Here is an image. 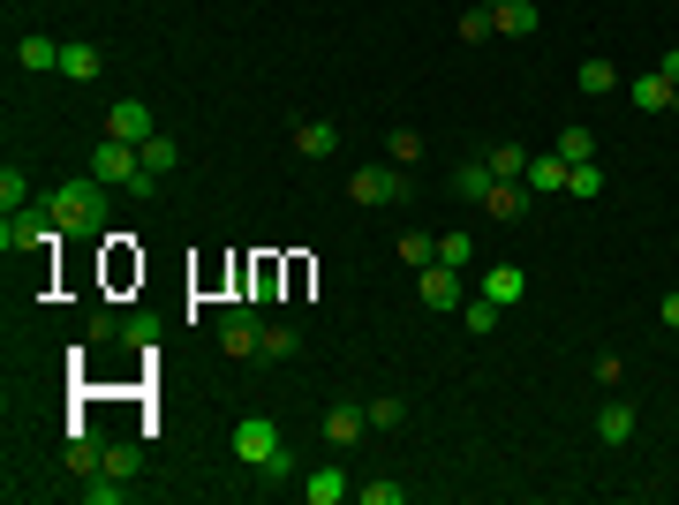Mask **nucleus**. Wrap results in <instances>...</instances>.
Instances as JSON below:
<instances>
[{"mask_svg": "<svg viewBox=\"0 0 679 505\" xmlns=\"http://www.w3.org/2000/svg\"><path fill=\"white\" fill-rule=\"evenodd\" d=\"M400 257L423 272V264H438V234H400Z\"/></svg>", "mask_w": 679, "mask_h": 505, "instance_id": "obj_27", "label": "nucleus"}, {"mask_svg": "<svg viewBox=\"0 0 679 505\" xmlns=\"http://www.w3.org/2000/svg\"><path fill=\"white\" fill-rule=\"evenodd\" d=\"M627 99H635L642 114H672V76H665V68H650V76H635V83H627Z\"/></svg>", "mask_w": 679, "mask_h": 505, "instance_id": "obj_10", "label": "nucleus"}, {"mask_svg": "<svg viewBox=\"0 0 679 505\" xmlns=\"http://www.w3.org/2000/svg\"><path fill=\"white\" fill-rule=\"evenodd\" d=\"M347 196L370 204V211H377V204H400V196H408V173L400 167H362V173H347Z\"/></svg>", "mask_w": 679, "mask_h": 505, "instance_id": "obj_5", "label": "nucleus"}, {"mask_svg": "<svg viewBox=\"0 0 679 505\" xmlns=\"http://www.w3.org/2000/svg\"><path fill=\"white\" fill-rule=\"evenodd\" d=\"M657 318H665V325H672V333H679V287H672V295H665V302H657Z\"/></svg>", "mask_w": 679, "mask_h": 505, "instance_id": "obj_38", "label": "nucleus"}, {"mask_svg": "<svg viewBox=\"0 0 679 505\" xmlns=\"http://www.w3.org/2000/svg\"><path fill=\"white\" fill-rule=\"evenodd\" d=\"M46 242H61L53 219H38V211H8V219H0V249H8V257H15V249H46Z\"/></svg>", "mask_w": 679, "mask_h": 505, "instance_id": "obj_8", "label": "nucleus"}, {"mask_svg": "<svg viewBox=\"0 0 679 505\" xmlns=\"http://www.w3.org/2000/svg\"><path fill=\"white\" fill-rule=\"evenodd\" d=\"M295 152H303V159H333L340 129H333V121H295Z\"/></svg>", "mask_w": 679, "mask_h": 505, "instance_id": "obj_15", "label": "nucleus"}, {"mask_svg": "<svg viewBox=\"0 0 679 505\" xmlns=\"http://www.w3.org/2000/svg\"><path fill=\"white\" fill-rule=\"evenodd\" d=\"M559 159H566V167L597 159V137H589V129H559Z\"/></svg>", "mask_w": 679, "mask_h": 505, "instance_id": "obj_24", "label": "nucleus"}, {"mask_svg": "<svg viewBox=\"0 0 679 505\" xmlns=\"http://www.w3.org/2000/svg\"><path fill=\"white\" fill-rule=\"evenodd\" d=\"M672 114H679V83H672Z\"/></svg>", "mask_w": 679, "mask_h": 505, "instance_id": "obj_40", "label": "nucleus"}, {"mask_svg": "<svg viewBox=\"0 0 679 505\" xmlns=\"http://www.w3.org/2000/svg\"><path fill=\"white\" fill-rule=\"evenodd\" d=\"M234 461H242V468H265V476H295V468H303V461H295V445H287L265 415L234 423Z\"/></svg>", "mask_w": 679, "mask_h": 505, "instance_id": "obj_2", "label": "nucleus"}, {"mask_svg": "<svg viewBox=\"0 0 679 505\" xmlns=\"http://www.w3.org/2000/svg\"><path fill=\"white\" fill-rule=\"evenodd\" d=\"M461 38L484 46V38H491V8H469V15H461Z\"/></svg>", "mask_w": 679, "mask_h": 505, "instance_id": "obj_35", "label": "nucleus"}, {"mask_svg": "<svg viewBox=\"0 0 679 505\" xmlns=\"http://www.w3.org/2000/svg\"><path fill=\"white\" fill-rule=\"evenodd\" d=\"M469 257H476L469 234H438V264H461V272H469Z\"/></svg>", "mask_w": 679, "mask_h": 505, "instance_id": "obj_30", "label": "nucleus"}, {"mask_svg": "<svg viewBox=\"0 0 679 505\" xmlns=\"http://www.w3.org/2000/svg\"><path fill=\"white\" fill-rule=\"evenodd\" d=\"M295 347H303V333H295V325H265V362H287Z\"/></svg>", "mask_w": 679, "mask_h": 505, "instance_id": "obj_26", "label": "nucleus"}, {"mask_svg": "<svg viewBox=\"0 0 679 505\" xmlns=\"http://www.w3.org/2000/svg\"><path fill=\"white\" fill-rule=\"evenodd\" d=\"M219 347H227L234 362H249V354H265V318H257L249 302H227V310H219Z\"/></svg>", "mask_w": 679, "mask_h": 505, "instance_id": "obj_4", "label": "nucleus"}, {"mask_svg": "<svg viewBox=\"0 0 679 505\" xmlns=\"http://www.w3.org/2000/svg\"><path fill=\"white\" fill-rule=\"evenodd\" d=\"M484 295H491V302H521V295H528V272H521V264H491V272H484Z\"/></svg>", "mask_w": 679, "mask_h": 505, "instance_id": "obj_16", "label": "nucleus"}, {"mask_svg": "<svg viewBox=\"0 0 679 505\" xmlns=\"http://www.w3.org/2000/svg\"><path fill=\"white\" fill-rule=\"evenodd\" d=\"M499 310H507V302H491V295H484V302H469L461 318H469V333H499Z\"/></svg>", "mask_w": 679, "mask_h": 505, "instance_id": "obj_31", "label": "nucleus"}, {"mask_svg": "<svg viewBox=\"0 0 679 505\" xmlns=\"http://www.w3.org/2000/svg\"><path fill=\"white\" fill-rule=\"evenodd\" d=\"M106 476L129 483V476H137V445H106Z\"/></svg>", "mask_w": 679, "mask_h": 505, "instance_id": "obj_36", "label": "nucleus"}, {"mask_svg": "<svg viewBox=\"0 0 679 505\" xmlns=\"http://www.w3.org/2000/svg\"><path fill=\"white\" fill-rule=\"evenodd\" d=\"M491 173H499V181H521V173H528V152H521V144H499V152H491Z\"/></svg>", "mask_w": 679, "mask_h": 505, "instance_id": "obj_28", "label": "nucleus"}, {"mask_svg": "<svg viewBox=\"0 0 679 505\" xmlns=\"http://www.w3.org/2000/svg\"><path fill=\"white\" fill-rule=\"evenodd\" d=\"M61 468H68L76 483H84V476H99V468H106V453H99V445H91V438L76 430V438H68V453H61Z\"/></svg>", "mask_w": 679, "mask_h": 505, "instance_id": "obj_18", "label": "nucleus"}, {"mask_svg": "<svg viewBox=\"0 0 679 505\" xmlns=\"http://www.w3.org/2000/svg\"><path fill=\"white\" fill-rule=\"evenodd\" d=\"M106 137H114V144H152L159 121H152L144 99H121V106H106Z\"/></svg>", "mask_w": 679, "mask_h": 505, "instance_id": "obj_7", "label": "nucleus"}, {"mask_svg": "<svg viewBox=\"0 0 679 505\" xmlns=\"http://www.w3.org/2000/svg\"><path fill=\"white\" fill-rule=\"evenodd\" d=\"M657 68H665V76H672V83H679V53H665V61H657Z\"/></svg>", "mask_w": 679, "mask_h": 505, "instance_id": "obj_39", "label": "nucleus"}, {"mask_svg": "<svg viewBox=\"0 0 679 505\" xmlns=\"http://www.w3.org/2000/svg\"><path fill=\"white\" fill-rule=\"evenodd\" d=\"M415 295H423L431 310H461V302H469V280H461V264H423V272H415Z\"/></svg>", "mask_w": 679, "mask_h": 505, "instance_id": "obj_6", "label": "nucleus"}, {"mask_svg": "<svg viewBox=\"0 0 679 505\" xmlns=\"http://www.w3.org/2000/svg\"><path fill=\"white\" fill-rule=\"evenodd\" d=\"M362 415H370V430H393V423H400V415H408V407H400V400H393V392H377V400H370V407H362Z\"/></svg>", "mask_w": 679, "mask_h": 505, "instance_id": "obj_32", "label": "nucleus"}, {"mask_svg": "<svg viewBox=\"0 0 679 505\" xmlns=\"http://www.w3.org/2000/svg\"><path fill=\"white\" fill-rule=\"evenodd\" d=\"M536 23H543L536 0H499V8H491V30H499V38H528Z\"/></svg>", "mask_w": 679, "mask_h": 505, "instance_id": "obj_11", "label": "nucleus"}, {"mask_svg": "<svg viewBox=\"0 0 679 505\" xmlns=\"http://www.w3.org/2000/svg\"><path fill=\"white\" fill-rule=\"evenodd\" d=\"M597 438H604V445H627V438H635V407H627V400H612V407L597 415Z\"/></svg>", "mask_w": 679, "mask_h": 505, "instance_id": "obj_20", "label": "nucleus"}, {"mask_svg": "<svg viewBox=\"0 0 679 505\" xmlns=\"http://www.w3.org/2000/svg\"><path fill=\"white\" fill-rule=\"evenodd\" d=\"M499 173H491V159H469V167H453V189L469 196V204H484V189H491Z\"/></svg>", "mask_w": 679, "mask_h": 505, "instance_id": "obj_21", "label": "nucleus"}, {"mask_svg": "<svg viewBox=\"0 0 679 505\" xmlns=\"http://www.w3.org/2000/svg\"><path fill=\"white\" fill-rule=\"evenodd\" d=\"M355 498L362 505H400L408 498V483H355Z\"/></svg>", "mask_w": 679, "mask_h": 505, "instance_id": "obj_33", "label": "nucleus"}, {"mask_svg": "<svg viewBox=\"0 0 679 505\" xmlns=\"http://www.w3.org/2000/svg\"><path fill=\"white\" fill-rule=\"evenodd\" d=\"M619 377H627V362H619V354H597V385H612V392H619Z\"/></svg>", "mask_w": 679, "mask_h": 505, "instance_id": "obj_37", "label": "nucleus"}, {"mask_svg": "<svg viewBox=\"0 0 679 505\" xmlns=\"http://www.w3.org/2000/svg\"><path fill=\"white\" fill-rule=\"evenodd\" d=\"M46 219H53L61 234H99V226H106V181H68V189H53V196H46Z\"/></svg>", "mask_w": 679, "mask_h": 505, "instance_id": "obj_1", "label": "nucleus"}, {"mask_svg": "<svg viewBox=\"0 0 679 505\" xmlns=\"http://www.w3.org/2000/svg\"><path fill=\"white\" fill-rule=\"evenodd\" d=\"M23 196H30L23 167H0V211H23Z\"/></svg>", "mask_w": 679, "mask_h": 505, "instance_id": "obj_29", "label": "nucleus"}, {"mask_svg": "<svg viewBox=\"0 0 679 505\" xmlns=\"http://www.w3.org/2000/svg\"><path fill=\"white\" fill-rule=\"evenodd\" d=\"M566 196H604V167H597V159H581V167L566 173Z\"/></svg>", "mask_w": 679, "mask_h": 505, "instance_id": "obj_25", "label": "nucleus"}, {"mask_svg": "<svg viewBox=\"0 0 679 505\" xmlns=\"http://www.w3.org/2000/svg\"><path fill=\"white\" fill-rule=\"evenodd\" d=\"M423 159V137L415 129H393V167H415Z\"/></svg>", "mask_w": 679, "mask_h": 505, "instance_id": "obj_34", "label": "nucleus"}, {"mask_svg": "<svg viewBox=\"0 0 679 505\" xmlns=\"http://www.w3.org/2000/svg\"><path fill=\"white\" fill-rule=\"evenodd\" d=\"M566 159H559V152H543V159H528V173H521V181H528V196H559V189H566Z\"/></svg>", "mask_w": 679, "mask_h": 505, "instance_id": "obj_13", "label": "nucleus"}, {"mask_svg": "<svg viewBox=\"0 0 679 505\" xmlns=\"http://www.w3.org/2000/svg\"><path fill=\"white\" fill-rule=\"evenodd\" d=\"M303 498H310V505H340V498H355V476H340V468H318V476H303Z\"/></svg>", "mask_w": 679, "mask_h": 505, "instance_id": "obj_14", "label": "nucleus"}, {"mask_svg": "<svg viewBox=\"0 0 679 505\" xmlns=\"http://www.w3.org/2000/svg\"><path fill=\"white\" fill-rule=\"evenodd\" d=\"M318 430H325L333 445H355V438L370 430V415H362V407H325V423H318Z\"/></svg>", "mask_w": 679, "mask_h": 505, "instance_id": "obj_17", "label": "nucleus"}, {"mask_svg": "<svg viewBox=\"0 0 679 505\" xmlns=\"http://www.w3.org/2000/svg\"><path fill=\"white\" fill-rule=\"evenodd\" d=\"M91 181L129 189V196H152V189H159V181L144 173V144H114V137H99V152H91Z\"/></svg>", "mask_w": 679, "mask_h": 505, "instance_id": "obj_3", "label": "nucleus"}, {"mask_svg": "<svg viewBox=\"0 0 679 505\" xmlns=\"http://www.w3.org/2000/svg\"><path fill=\"white\" fill-rule=\"evenodd\" d=\"M484 211H491L499 226L521 219V211H528V181H491V189H484Z\"/></svg>", "mask_w": 679, "mask_h": 505, "instance_id": "obj_12", "label": "nucleus"}, {"mask_svg": "<svg viewBox=\"0 0 679 505\" xmlns=\"http://www.w3.org/2000/svg\"><path fill=\"white\" fill-rule=\"evenodd\" d=\"M581 91H589V99L619 91V68H612V61H581Z\"/></svg>", "mask_w": 679, "mask_h": 505, "instance_id": "obj_23", "label": "nucleus"}, {"mask_svg": "<svg viewBox=\"0 0 679 505\" xmlns=\"http://www.w3.org/2000/svg\"><path fill=\"white\" fill-rule=\"evenodd\" d=\"M174 167H181V144H174V137H152V144H144V173L159 181V173H174Z\"/></svg>", "mask_w": 679, "mask_h": 505, "instance_id": "obj_22", "label": "nucleus"}, {"mask_svg": "<svg viewBox=\"0 0 679 505\" xmlns=\"http://www.w3.org/2000/svg\"><path fill=\"white\" fill-rule=\"evenodd\" d=\"M15 68H30V76H38V68H61V46H53V38H38V30H30V38H23V46H15Z\"/></svg>", "mask_w": 679, "mask_h": 505, "instance_id": "obj_19", "label": "nucleus"}, {"mask_svg": "<svg viewBox=\"0 0 679 505\" xmlns=\"http://www.w3.org/2000/svg\"><path fill=\"white\" fill-rule=\"evenodd\" d=\"M99 68H106V53H99V46H84V38H68V46H61V76H68V83H99Z\"/></svg>", "mask_w": 679, "mask_h": 505, "instance_id": "obj_9", "label": "nucleus"}]
</instances>
